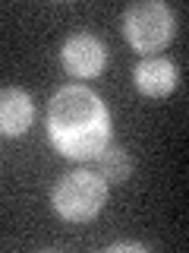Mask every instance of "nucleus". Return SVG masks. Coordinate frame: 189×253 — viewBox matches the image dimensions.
<instances>
[{
    "label": "nucleus",
    "instance_id": "obj_1",
    "mask_svg": "<svg viewBox=\"0 0 189 253\" xmlns=\"http://www.w3.org/2000/svg\"><path fill=\"white\" fill-rule=\"evenodd\" d=\"M47 133L66 158H94L110 139V114L92 89L66 85L54 95L47 111Z\"/></svg>",
    "mask_w": 189,
    "mask_h": 253
},
{
    "label": "nucleus",
    "instance_id": "obj_2",
    "mask_svg": "<svg viewBox=\"0 0 189 253\" xmlns=\"http://www.w3.org/2000/svg\"><path fill=\"white\" fill-rule=\"evenodd\" d=\"M107 200V184L98 174L73 171L54 187V209L66 221H89L101 212Z\"/></svg>",
    "mask_w": 189,
    "mask_h": 253
},
{
    "label": "nucleus",
    "instance_id": "obj_3",
    "mask_svg": "<svg viewBox=\"0 0 189 253\" xmlns=\"http://www.w3.org/2000/svg\"><path fill=\"white\" fill-rule=\"evenodd\" d=\"M123 32H126V42L136 51L142 54L161 51L173 35V13L164 3H155V0L136 3L123 13Z\"/></svg>",
    "mask_w": 189,
    "mask_h": 253
},
{
    "label": "nucleus",
    "instance_id": "obj_4",
    "mask_svg": "<svg viewBox=\"0 0 189 253\" xmlns=\"http://www.w3.org/2000/svg\"><path fill=\"white\" fill-rule=\"evenodd\" d=\"M60 60L66 67V73H73V76H98L107 63V47L89 32H79V35L66 38Z\"/></svg>",
    "mask_w": 189,
    "mask_h": 253
},
{
    "label": "nucleus",
    "instance_id": "obj_5",
    "mask_svg": "<svg viewBox=\"0 0 189 253\" xmlns=\"http://www.w3.org/2000/svg\"><path fill=\"white\" fill-rule=\"evenodd\" d=\"M132 79H136L139 92L148 95V98H164L177 89V67L167 57H145L136 63L132 70Z\"/></svg>",
    "mask_w": 189,
    "mask_h": 253
},
{
    "label": "nucleus",
    "instance_id": "obj_6",
    "mask_svg": "<svg viewBox=\"0 0 189 253\" xmlns=\"http://www.w3.org/2000/svg\"><path fill=\"white\" fill-rule=\"evenodd\" d=\"M32 98L22 89H0V133L6 136H19L32 124Z\"/></svg>",
    "mask_w": 189,
    "mask_h": 253
},
{
    "label": "nucleus",
    "instance_id": "obj_7",
    "mask_svg": "<svg viewBox=\"0 0 189 253\" xmlns=\"http://www.w3.org/2000/svg\"><path fill=\"white\" fill-rule=\"evenodd\" d=\"M98 171H101V180H110V184H123L126 177L132 174V162L123 149H114V146H104L98 155Z\"/></svg>",
    "mask_w": 189,
    "mask_h": 253
},
{
    "label": "nucleus",
    "instance_id": "obj_8",
    "mask_svg": "<svg viewBox=\"0 0 189 253\" xmlns=\"http://www.w3.org/2000/svg\"><path fill=\"white\" fill-rule=\"evenodd\" d=\"M107 250H110V253H123V250H136V253H142L145 247H142V244H110Z\"/></svg>",
    "mask_w": 189,
    "mask_h": 253
}]
</instances>
